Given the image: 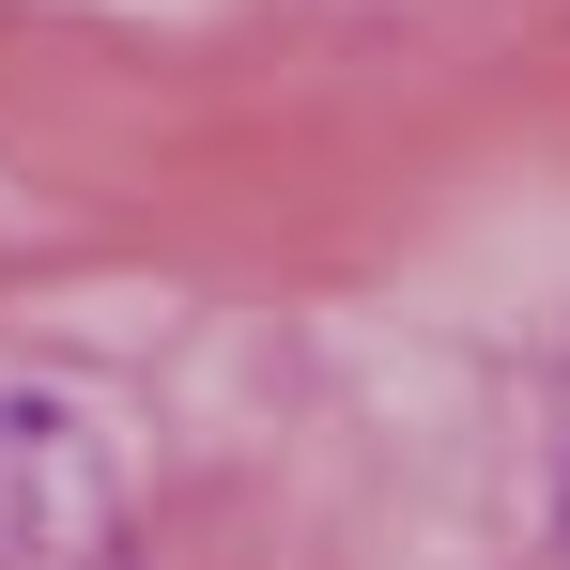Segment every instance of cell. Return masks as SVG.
<instances>
[{
	"instance_id": "cell-1",
	"label": "cell",
	"mask_w": 570,
	"mask_h": 570,
	"mask_svg": "<svg viewBox=\"0 0 570 570\" xmlns=\"http://www.w3.org/2000/svg\"><path fill=\"white\" fill-rule=\"evenodd\" d=\"M62 416H31V401H0V570H47L62 540Z\"/></svg>"
}]
</instances>
